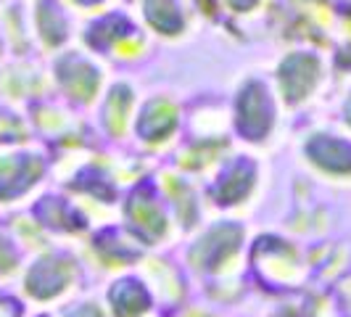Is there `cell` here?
<instances>
[{"label":"cell","instance_id":"obj_1","mask_svg":"<svg viewBox=\"0 0 351 317\" xmlns=\"http://www.w3.org/2000/svg\"><path fill=\"white\" fill-rule=\"evenodd\" d=\"M232 230L238 228H217L209 233V238L206 241H201V246L195 248V259H201V262L206 264V267H217V264L222 262L228 254H232L235 251V246H238V238L241 235H232L228 241V235L232 233Z\"/></svg>","mask_w":351,"mask_h":317},{"label":"cell","instance_id":"obj_2","mask_svg":"<svg viewBox=\"0 0 351 317\" xmlns=\"http://www.w3.org/2000/svg\"><path fill=\"white\" fill-rule=\"evenodd\" d=\"M312 154L325 169H333V172H349L351 169V148L343 143L319 141L312 145Z\"/></svg>","mask_w":351,"mask_h":317},{"label":"cell","instance_id":"obj_3","mask_svg":"<svg viewBox=\"0 0 351 317\" xmlns=\"http://www.w3.org/2000/svg\"><path fill=\"white\" fill-rule=\"evenodd\" d=\"M111 301H114L117 315L132 317V315H138L141 309H145V301L148 299H145V291H143L141 285H135V283H122V285L114 288Z\"/></svg>","mask_w":351,"mask_h":317},{"label":"cell","instance_id":"obj_4","mask_svg":"<svg viewBox=\"0 0 351 317\" xmlns=\"http://www.w3.org/2000/svg\"><path fill=\"white\" fill-rule=\"evenodd\" d=\"M130 214H132V220H135L138 230L145 233V238H156L158 233L164 230V220H161L158 209L148 201V198L135 196V201H132V207H130Z\"/></svg>","mask_w":351,"mask_h":317},{"label":"cell","instance_id":"obj_5","mask_svg":"<svg viewBox=\"0 0 351 317\" xmlns=\"http://www.w3.org/2000/svg\"><path fill=\"white\" fill-rule=\"evenodd\" d=\"M248 185H251V169L241 164V167L232 169V175H230L228 180L219 183L217 196H219L222 204H235V201L248 191Z\"/></svg>","mask_w":351,"mask_h":317}]
</instances>
